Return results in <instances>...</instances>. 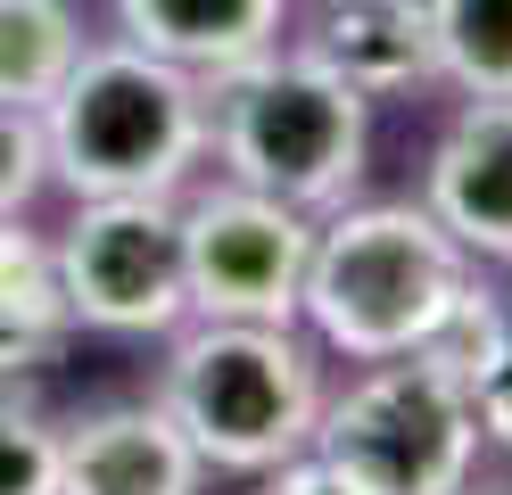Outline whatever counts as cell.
<instances>
[{"mask_svg": "<svg viewBox=\"0 0 512 495\" xmlns=\"http://www.w3.org/2000/svg\"><path fill=\"white\" fill-rule=\"evenodd\" d=\"M314 223L281 198L223 182L182 207V306L199 322H298Z\"/></svg>", "mask_w": 512, "mask_h": 495, "instance_id": "cell-6", "label": "cell"}, {"mask_svg": "<svg viewBox=\"0 0 512 495\" xmlns=\"http://www.w3.org/2000/svg\"><path fill=\"white\" fill-rule=\"evenodd\" d=\"M83 58V25L67 0H0V99L34 108L67 83V66Z\"/></svg>", "mask_w": 512, "mask_h": 495, "instance_id": "cell-14", "label": "cell"}, {"mask_svg": "<svg viewBox=\"0 0 512 495\" xmlns=\"http://www.w3.org/2000/svg\"><path fill=\"white\" fill-rule=\"evenodd\" d=\"M463 281H471V256L438 231V215L380 198V207H339L314 231L298 314L314 322L323 347L356 363H389L430 339L438 314L463 297Z\"/></svg>", "mask_w": 512, "mask_h": 495, "instance_id": "cell-3", "label": "cell"}, {"mask_svg": "<svg viewBox=\"0 0 512 495\" xmlns=\"http://www.w3.org/2000/svg\"><path fill=\"white\" fill-rule=\"evenodd\" d=\"M199 471L166 405H108L58 438V495H199Z\"/></svg>", "mask_w": 512, "mask_h": 495, "instance_id": "cell-9", "label": "cell"}, {"mask_svg": "<svg viewBox=\"0 0 512 495\" xmlns=\"http://www.w3.org/2000/svg\"><path fill=\"white\" fill-rule=\"evenodd\" d=\"M0 495H58V429L0 396Z\"/></svg>", "mask_w": 512, "mask_h": 495, "instance_id": "cell-15", "label": "cell"}, {"mask_svg": "<svg viewBox=\"0 0 512 495\" xmlns=\"http://www.w3.org/2000/svg\"><path fill=\"white\" fill-rule=\"evenodd\" d=\"M116 17H124V42L174 58L190 75H223V66L281 42L290 0H116Z\"/></svg>", "mask_w": 512, "mask_h": 495, "instance_id": "cell-11", "label": "cell"}, {"mask_svg": "<svg viewBox=\"0 0 512 495\" xmlns=\"http://www.w3.org/2000/svg\"><path fill=\"white\" fill-rule=\"evenodd\" d=\"M314 454L364 495H463L479 454L471 388L430 355H389L314 413Z\"/></svg>", "mask_w": 512, "mask_h": 495, "instance_id": "cell-5", "label": "cell"}, {"mask_svg": "<svg viewBox=\"0 0 512 495\" xmlns=\"http://www.w3.org/2000/svg\"><path fill=\"white\" fill-rule=\"evenodd\" d=\"M463 495H471V487H463Z\"/></svg>", "mask_w": 512, "mask_h": 495, "instance_id": "cell-19", "label": "cell"}, {"mask_svg": "<svg viewBox=\"0 0 512 495\" xmlns=\"http://www.w3.org/2000/svg\"><path fill=\"white\" fill-rule=\"evenodd\" d=\"M157 405L174 413L199 462L265 479L273 462L314 446L323 380H314V355L290 339V322H199L174 347Z\"/></svg>", "mask_w": 512, "mask_h": 495, "instance_id": "cell-4", "label": "cell"}, {"mask_svg": "<svg viewBox=\"0 0 512 495\" xmlns=\"http://www.w3.org/2000/svg\"><path fill=\"white\" fill-rule=\"evenodd\" d=\"M471 413H479V438H496L512 454V289H504V330H496V355L479 363L471 380Z\"/></svg>", "mask_w": 512, "mask_h": 495, "instance_id": "cell-17", "label": "cell"}, {"mask_svg": "<svg viewBox=\"0 0 512 495\" xmlns=\"http://www.w3.org/2000/svg\"><path fill=\"white\" fill-rule=\"evenodd\" d=\"M58 256V289L83 330H116V339H149L174 330L182 306V207L174 198H83L67 223Z\"/></svg>", "mask_w": 512, "mask_h": 495, "instance_id": "cell-7", "label": "cell"}, {"mask_svg": "<svg viewBox=\"0 0 512 495\" xmlns=\"http://www.w3.org/2000/svg\"><path fill=\"white\" fill-rule=\"evenodd\" d=\"M306 50L364 99H397L413 83H438V66H430V0H323Z\"/></svg>", "mask_w": 512, "mask_h": 495, "instance_id": "cell-10", "label": "cell"}, {"mask_svg": "<svg viewBox=\"0 0 512 495\" xmlns=\"http://www.w3.org/2000/svg\"><path fill=\"white\" fill-rule=\"evenodd\" d=\"M50 182V149H42V116L0 99V223L34 207V190Z\"/></svg>", "mask_w": 512, "mask_h": 495, "instance_id": "cell-16", "label": "cell"}, {"mask_svg": "<svg viewBox=\"0 0 512 495\" xmlns=\"http://www.w3.org/2000/svg\"><path fill=\"white\" fill-rule=\"evenodd\" d=\"M265 479H273L265 495H364V487L347 479V471H331V462L314 454V446H306V454H290V462H273Z\"/></svg>", "mask_w": 512, "mask_h": 495, "instance_id": "cell-18", "label": "cell"}, {"mask_svg": "<svg viewBox=\"0 0 512 495\" xmlns=\"http://www.w3.org/2000/svg\"><path fill=\"white\" fill-rule=\"evenodd\" d=\"M67 289H58V256L50 240H34L17 215L0 223V380L50 372L58 347H67Z\"/></svg>", "mask_w": 512, "mask_h": 495, "instance_id": "cell-12", "label": "cell"}, {"mask_svg": "<svg viewBox=\"0 0 512 495\" xmlns=\"http://www.w3.org/2000/svg\"><path fill=\"white\" fill-rule=\"evenodd\" d=\"M430 66L463 99H512V0H430Z\"/></svg>", "mask_w": 512, "mask_h": 495, "instance_id": "cell-13", "label": "cell"}, {"mask_svg": "<svg viewBox=\"0 0 512 495\" xmlns=\"http://www.w3.org/2000/svg\"><path fill=\"white\" fill-rule=\"evenodd\" d=\"M422 207L463 256L512 264V99H471L430 149Z\"/></svg>", "mask_w": 512, "mask_h": 495, "instance_id": "cell-8", "label": "cell"}, {"mask_svg": "<svg viewBox=\"0 0 512 495\" xmlns=\"http://www.w3.org/2000/svg\"><path fill=\"white\" fill-rule=\"evenodd\" d=\"M42 149L75 198H174L207 157V75L141 42L83 50L42 99Z\"/></svg>", "mask_w": 512, "mask_h": 495, "instance_id": "cell-1", "label": "cell"}, {"mask_svg": "<svg viewBox=\"0 0 512 495\" xmlns=\"http://www.w3.org/2000/svg\"><path fill=\"white\" fill-rule=\"evenodd\" d=\"M207 149L223 174L298 215L347 207L372 149V99L347 91L314 50H256L207 75Z\"/></svg>", "mask_w": 512, "mask_h": 495, "instance_id": "cell-2", "label": "cell"}]
</instances>
